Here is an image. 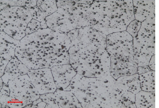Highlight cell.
Instances as JSON below:
<instances>
[{
    "mask_svg": "<svg viewBox=\"0 0 159 108\" xmlns=\"http://www.w3.org/2000/svg\"><path fill=\"white\" fill-rule=\"evenodd\" d=\"M152 56L140 53H134V59L138 67L148 65Z\"/></svg>",
    "mask_w": 159,
    "mask_h": 108,
    "instance_id": "21",
    "label": "cell"
},
{
    "mask_svg": "<svg viewBox=\"0 0 159 108\" xmlns=\"http://www.w3.org/2000/svg\"><path fill=\"white\" fill-rule=\"evenodd\" d=\"M37 0H0V5L5 4L10 6L26 7L31 8L37 6Z\"/></svg>",
    "mask_w": 159,
    "mask_h": 108,
    "instance_id": "20",
    "label": "cell"
},
{
    "mask_svg": "<svg viewBox=\"0 0 159 108\" xmlns=\"http://www.w3.org/2000/svg\"><path fill=\"white\" fill-rule=\"evenodd\" d=\"M116 85L121 92L128 91L135 94L142 90L137 73L119 77L116 79Z\"/></svg>",
    "mask_w": 159,
    "mask_h": 108,
    "instance_id": "15",
    "label": "cell"
},
{
    "mask_svg": "<svg viewBox=\"0 0 159 108\" xmlns=\"http://www.w3.org/2000/svg\"><path fill=\"white\" fill-rule=\"evenodd\" d=\"M79 29H75L71 30L67 34L71 40L72 41L76 39L78 37L79 33Z\"/></svg>",
    "mask_w": 159,
    "mask_h": 108,
    "instance_id": "25",
    "label": "cell"
},
{
    "mask_svg": "<svg viewBox=\"0 0 159 108\" xmlns=\"http://www.w3.org/2000/svg\"><path fill=\"white\" fill-rule=\"evenodd\" d=\"M71 41L67 34L40 28L20 40L15 56L29 69L69 64Z\"/></svg>",
    "mask_w": 159,
    "mask_h": 108,
    "instance_id": "1",
    "label": "cell"
},
{
    "mask_svg": "<svg viewBox=\"0 0 159 108\" xmlns=\"http://www.w3.org/2000/svg\"><path fill=\"white\" fill-rule=\"evenodd\" d=\"M0 71H4L9 61L15 56L16 48L20 40L15 39L4 32L0 31Z\"/></svg>",
    "mask_w": 159,
    "mask_h": 108,
    "instance_id": "11",
    "label": "cell"
},
{
    "mask_svg": "<svg viewBox=\"0 0 159 108\" xmlns=\"http://www.w3.org/2000/svg\"><path fill=\"white\" fill-rule=\"evenodd\" d=\"M151 70L148 65L138 67L137 74L139 75L143 74Z\"/></svg>",
    "mask_w": 159,
    "mask_h": 108,
    "instance_id": "26",
    "label": "cell"
},
{
    "mask_svg": "<svg viewBox=\"0 0 159 108\" xmlns=\"http://www.w3.org/2000/svg\"><path fill=\"white\" fill-rule=\"evenodd\" d=\"M141 22L136 20L131 22L127 26L126 31L133 37L134 38L137 34L141 27Z\"/></svg>",
    "mask_w": 159,
    "mask_h": 108,
    "instance_id": "22",
    "label": "cell"
},
{
    "mask_svg": "<svg viewBox=\"0 0 159 108\" xmlns=\"http://www.w3.org/2000/svg\"><path fill=\"white\" fill-rule=\"evenodd\" d=\"M37 6L46 17L56 12L58 9L55 0H38Z\"/></svg>",
    "mask_w": 159,
    "mask_h": 108,
    "instance_id": "19",
    "label": "cell"
},
{
    "mask_svg": "<svg viewBox=\"0 0 159 108\" xmlns=\"http://www.w3.org/2000/svg\"><path fill=\"white\" fill-rule=\"evenodd\" d=\"M107 49L110 59V73L115 79L137 73L134 59L133 37L126 31L107 36Z\"/></svg>",
    "mask_w": 159,
    "mask_h": 108,
    "instance_id": "6",
    "label": "cell"
},
{
    "mask_svg": "<svg viewBox=\"0 0 159 108\" xmlns=\"http://www.w3.org/2000/svg\"><path fill=\"white\" fill-rule=\"evenodd\" d=\"M32 19L29 8L0 5V31L15 39L20 40L26 35L27 26Z\"/></svg>",
    "mask_w": 159,
    "mask_h": 108,
    "instance_id": "7",
    "label": "cell"
},
{
    "mask_svg": "<svg viewBox=\"0 0 159 108\" xmlns=\"http://www.w3.org/2000/svg\"><path fill=\"white\" fill-rule=\"evenodd\" d=\"M40 28V22L32 19L28 24L25 29L26 35L34 33Z\"/></svg>",
    "mask_w": 159,
    "mask_h": 108,
    "instance_id": "23",
    "label": "cell"
},
{
    "mask_svg": "<svg viewBox=\"0 0 159 108\" xmlns=\"http://www.w3.org/2000/svg\"><path fill=\"white\" fill-rule=\"evenodd\" d=\"M135 20L140 22L155 17V0H133Z\"/></svg>",
    "mask_w": 159,
    "mask_h": 108,
    "instance_id": "13",
    "label": "cell"
},
{
    "mask_svg": "<svg viewBox=\"0 0 159 108\" xmlns=\"http://www.w3.org/2000/svg\"><path fill=\"white\" fill-rule=\"evenodd\" d=\"M54 93L58 108H82L76 97L71 92L57 89Z\"/></svg>",
    "mask_w": 159,
    "mask_h": 108,
    "instance_id": "16",
    "label": "cell"
},
{
    "mask_svg": "<svg viewBox=\"0 0 159 108\" xmlns=\"http://www.w3.org/2000/svg\"><path fill=\"white\" fill-rule=\"evenodd\" d=\"M139 79L142 90L155 92V72L150 70L139 75Z\"/></svg>",
    "mask_w": 159,
    "mask_h": 108,
    "instance_id": "18",
    "label": "cell"
},
{
    "mask_svg": "<svg viewBox=\"0 0 159 108\" xmlns=\"http://www.w3.org/2000/svg\"><path fill=\"white\" fill-rule=\"evenodd\" d=\"M64 90L71 92L82 108H124V92L111 74L90 77L77 74Z\"/></svg>",
    "mask_w": 159,
    "mask_h": 108,
    "instance_id": "3",
    "label": "cell"
},
{
    "mask_svg": "<svg viewBox=\"0 0 159 108\" xmlns=\"http://www.w3.org/2000/svg\"><path fill=\"white\" fill-rule=\"evenodd\" d=\"M48 26L45 20L40 22V28L42 29H46L48 28Z\"/></svg>",
    "mask_w": 159,
    "mask_h": 108,
    "instance_id": "28",
    "label": "cell"
},
{
    "mask_svg": "<svg viewBox=\"0 0 159 108\" xmlns=\"http://www.w3.org/2000/svg\"><path fill=\"white\" fill-rule=\"evenodd\" d=\"M29 69L15 56L8 63L5 69L2 79L4 83L21 75L26 74Z\"/></svg>",
    "mask_w": 159,
    "mask_h": 108,
    "instance_id": "14",
    "label": "cell"
},
{
    "mask_svg": "<svg viewBox=\"0 0 159 108\" xmlns=\"http://www.w3.org/2000/svg\"><path fill=\"white\" fill-rule=\"evenodd\" d=\"M57 10L46 17L48 28L66 34L87 26L90 19V0H56Z\"/></svg>",
    "mask_w": 159,
    "mask_h": 108,
    "instance_id": "5",
    "label": "cell"
},
{
    "mask_svg": "<svg viewBox=\"0 0 159 108\" xmlns=\"http://www.w3.org/2000/svg\"><path fill=\"white\" fill-rule=\"evenodd\" d=\"M90 19L87 26L106 36L126 31L134 20L132 0H91Z\"/></svg>",
    "mask_w": 159,
    "mask_h": 108,
    "instance_id": "4",
    "label": "cell"
},
{
    "mask_svg": "<svg viewBox=\"0 0 159 108\" xmlns=\"http://www.w3.org/2000/svg\"><path fill=\"white\" fill-rule=\"evenodd\" d=\"M106 39V35L92 28L79 29L69 51V64L77 74L90 77L111 74Z\"/></svg>",
    "mask_w": 159,
    "mask_h": 108,
    "instance_id": "2",
    "label": "cell"
},
{
    "mask_svg": "<svg viewBox=\"0 0 159 108\" xmlns=\"http://www.w3.org/2000/svg\"><path fill=\"white\" fill-rule=\"evenodd\" d=\"M155 55L152 56L149 61L148 66L151 70L155 71Z\"/></svg>",
    "mask_w": 159,
    "mask_h": 108,
    "instance_id": "27",
    "label": "cell"
},
{
    "mask_svg": "<svg viewBox=\"0 0 159 108\" xmlns=\"http://www.w3.org/2000/svg\"><path fill=\"white\" fill-rule=\"evenodd\" d=\"M57 89L64 90L70 84L77 72L70 64L55 65L51 68Z\"/></svg>",
    "mask_w": 159,
    "mask_h": 108,
    "instance_id": "12",
    "label": "cell"
},
{
    "mask_svg": "<svg viewBox=\"0 0 159 108\" xmlns=\"http://www.w3.org/2000/svg\"><path fill=\"white\" fill-rule=\"evenodd\" d=\"M7 84L10 90L9 95L20 101L24 107L40 98V94L31 83L27 74L9 81Z\"/></svg>",
    "mask_w": 159,
    "mask_h": 108,
    "instance_id": "9",
    "label": "cell"
},
{
    "mask_svg": "<svg viewBox=\"0 0 159 108\" xmlns=\"http://www.w3.org/2000/svg\"><path fill=\"white\" fill-rule=\"evenodd\" d=\"M155 92L141 90L135 94V104L136 108H155Z\"/></svg>",
    "mask_w": 159,
    "mask_h": 108,
    "instance_id": "17",
    "label": "cell"
},
{
    "mask_svg": "<svg viewBox=\"0 0 159 108\" xmlns=\"http://www.w3.org/2000/svg\"><path fill=\"white\" fill-rule=\"evenodd\" d=\"M30 12L32 19L40 22L45 20L46 17L37 6L30 8Z\"/></svg>",
    "mask_w": 159,
    "mask_h": 108,
    "instance_id": "24",
    "label": "cell"
},
{
    "mask_svg": "<svg viewBox=\"0 0 159 108\" xmlns=\"http://www.w3.org/2000/svg\"><path fill=\"white\" fill-rule=\"evenodd\" d=\"M27 74L31 83L40 95L54 93L57 89L51 68L29 69Z\"/></svg>",
    "mask_w": 159,
    "mask_h": 108,
    "instance_id": "10",
    "label": "cell"
},
{
    "mask_svg": "<svg viewBox=\"0 0 159 108\" xmlns=\"http://www.w3.org/2000/svg\"><path fill=\"white\" fill-rule=\"evenodd\" d=\"M155 17L142 22L137 34L133 38L134 53L155 55Z\"/></svg>",
    "mask_w": 159,
    "mask_h": 108,
    "instance_id": "8",
    "label": "cell"
}]
</instances>
